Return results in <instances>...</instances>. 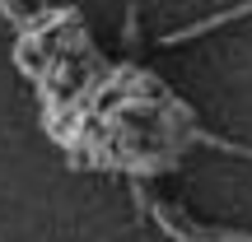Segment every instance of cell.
<instances>
[{
	"instance_id": "cell-2",
	"label": "cell",
	"mask_w": 252,
	"mask_h": 242,
	"mask_svg": "<svg viewBox=\"0 0 252 242\" xmlns=\"http://www.w3.org/2000/svg\"><path fill=\"white\" fill-rule=\"evenodd\" d=\"M201 144H215V149H224V154H243V159H252V149H243V144H229V140H220V135H210V131H191Z\"/></svg>"
},
{
	"instance_id": "cell-3",
	"label": "cell",
	"mask_w": 252,
	"mask_h": 242,
	"mask_svg": "<svg viewBox=\"0 0 252 242\" xmlns=\"http://www.w3.org/2000/svg\"><path fill=\"white\" fill-rule=\"evenodd\" d=\"M0 14H5V19H9V24H19V28H24V24H28V19H24V9H19V5H14V0H0Z\"/></svg>"
},
{
	"instance_id": "cell-1",
	"label": "cell",
	"mask_w": 252,
	"mask_h": 242,
	"mask_svg": "<svg viewBox=\"0 0 252 242\" xmlns=\"http://www.w3.org/2000/svg\"><path fill=\"white\" fill-rule=\"evenodd\" d=\"M248 14H252V0H243V5H234V9H220V14L201 19V24H187V28H173V33H168V37H159V42L178 47V42H191V37H206V33H215V28H224V24H238V19H248Z\"/></svg>"
}]
</instances>
